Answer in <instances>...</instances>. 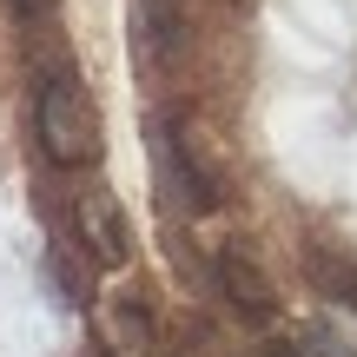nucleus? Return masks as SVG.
Listing matches in <instances>:
<instances>
[{
    "label": "nucleus",
    "mask_w": 357,
    "mask_h": 357,
    "mask_svg": "<svg viewBox=\"0 0 357 357\" xmlns=\"http://www.w3.org/2000/svg\"><path fill=\"white\" fill-rule=\"evenodd\" d=\"M33 132H40L47 166H60V172H79V166H93V159L106 153L100 106H93L86 79L66 60L53 66V73H40V86H33Z\"/></svg>",
    "instance_id": "f257e3e1"
},
{
    "label": "nucleus",
    "mask_w": 357,
    "mask_h": 357,
    "mask_svg": "<svg viewBox=\"0 0 357 357\" xmlns=\"http://www.w3.org/2000/svg\"><path fill=\"white\" fill-rule=\"evenodd\" d=\"M146 159H153L159 192H166L178 212L218 205V178L199 159V139H192V119L185 113H153V119H146Z\"/></svg>",
    "instance_id": "f03ea898"
},
{
    "label": "nucleus",
    "mask_w": 357,
    "mask_h": 357,
    "mask_svg": "<svg viewBox=\"0 0 357 357\" xmlns=\"http://www.w3.org/2000/svg\"><path fill=\"white\" fill-rule=\"evenodd\" d=\"M73 231H79V245H86L93 265H126V258H132L126 205H119L106 185H86V192L73 199Z\"/></svg>",
    "instance_id": "7ed1b4c3"
},
{
    "label": "nucleus",
    "mask_w": 357,
    "mask_h": 357,
    "mask_svg": "<svg viewBox=\"0 0 357 357\" xmlns=\"http://www.w3.org/2000/svg\"><path fill=\"white\" fill-rule=\"evenodd\" d=\"M100 337H106V351H113V357H146V351H153V311H146V298H132V291L106 298Z\"/></svg>",
    "instance_id": "20e7f679"
},
{
    "label": "nucleus",
    "mask_w": 357,
    "mask_h": 357,
    "mask_svg": "<svg viewBox=\"0 0 357 357\" xmlns=\"http://www.w3.org/2000/svg\"><path fill=\"white\" fill-rule=\"evenodd\" d=\"M218 284H225V298L245 318H271V305H278V298H271V278L245 252H218Z\"/></svg>",
    "instance_id": "39448f33"
},
{
    "label": "nucleus",
    "mask_w": 357,
    "mask_h": 357,
    "mask_svg": "<svg viewBox=\"0 0 357 357\" xmlns=\"http://www.w3.org/2000/svg\"><path fill=\"white\" fill-rule=\"evenodd\" d=\"M311 278H318V291L324 298H337V305H351L357 311V265H344V258H311Z\"/></svg>",
    "instance_id": "423d86ee"
}]
</instances>
